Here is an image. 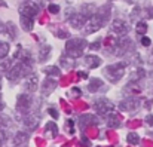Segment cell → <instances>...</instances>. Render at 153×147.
<instances>
[{"label":"cell","mask_w":153,"mask_h":147,"mask_svg":"<svg viewBox=\"0 0 153 147\" xmlns=\"http://www.w3.org/2000/svg\"><path fill=\"white\" fill-rule=\"evenodd\" d=\"M4 140H6V132L3 129H0V146L4 143Z\"/></svg>","instance_id":"34"},{"label":"cell","mask_w":153,"mask_h":147,"mask_svg":"<svg viewBox=\"0 0 153 147\" xmlns=\"http://www.w3.org/2000/svg\"><path fill=\"white\" fill-rule=\"evenodd\" d=\"M111 31L116 34V36H125L128 31H129V27H128V24L125 22V21H122V19H114L113 22H111Z\"/></svg>","instance_id":"5"},{"label":"cell","mask_w":153,"mask_h":147,"mask_svg":"<svg viewBox=\"0 0 153 147\" xmlns=\"http://www.w3.org/2000/svg\"><path fill=\"white\" fill-rule=\"evenodd\" d=\"M140 105V101L137 98H126L120 102V108L123 111H132V110H137V107Z\"/></svg>","instance_id":"9"},{"label":"cell","mask_w":153,"mask_h":147,"mask_svg":"<svg viewBox=\"0 0 153 147\" xmlns=\"http://www.w3.org/2000/svg\"><path fill=\"white\" fill-rule=\"evenodd\" d=\"M126 1H128V3H132V0H126Z\"/></svg>","instance_id":"39"},{"label":"cell","mask_w":153,"mask_h":147,"mask_svg":"<svg viewBox=\"0 0 153 147\" xmlns=\"http://www.w3.org/2000/svg\"><path fill=\"white\" fill-rule=\"evenodd\" d=\"M126 141H128L129 144H132V146H137V144L140 143V137H138V134H135V132H129L128 137H126Z\"/></svg>","instance_id":"21"},{"label":"cell","mask_w":153,"mask_h":147,"mask_svg":"<svg viewBox=\"0 0 153 147\" xmlns=\"http://www.w3.org/2000/svg\"><path fill=\"white\" fill-rule=\"evenodd\" d=\"M77 74H79L80 79H88V71H79Z\"/></svg>","instance_id":"35"},{"label":"cell","mask_w":153,"mask_h":147,"mask_svg":"<svg viewBox=\"0 0 153 147\" xmlns=\"http://www.w3.org/2000/svg\"><path fill=\"white\" fill-rule=\"evenodd\" d=\"M146 123H147V125H153V116L152 114H149V116L146 117Z\"/></svg>","instance_id":"36"},{"label":"cell","mask_w":153,"mask_h":147,"mask_svg":"<svg viewBox=\"0 0 153 147\" xmlns=\"http://www.w3.org/2000/svg\"><path fill=\"white\" fill-rule=\"evenodd\" d=\"M100 46H101V42H100V40H97V42H94V43H91V46H89V48L92 49V50H95V49H98V48H100Z\"/></svg>","instance_id":"33"},{"label":"cell","mask_w":153,"mask_h":147,"mask_svg":"<svg viewBox=\"0 0 153 147\" xmlns=\"http://www.w3.org/2000/svg\"><path fill=\"white\" fill-rule=\"evenodd\" d=\"M3 108V102H1V97H0V110Z\"/></svg>","instance_id":"38"},{"label":"cell","mask_w":153,"mask_h":147,"mask_svg":"<svg viewBox=\"0 0 153 147\" xmlns=\"http://www.w3.org/2000/svg\"><path fill=\"white\" fill-rule=\"evenodd\" d=\"M97 13V6L94 4V3H85L83 6H82V15H85L88 19L91 18V16H94Z\"/></svg>","instance_id":"13"},{"label":"cell","mask_w":153,"mask_h":147,"mask_svg":"<svg viewBox=\"0 0 153 147\" xmlns=\"http://www.w3.org/2000/svg\"><path fill=\"white\" fill-rule=\"evenodd\" d=\"M79 120H80V126L82 128H88L91 125H98V119L95 116H92V114H83V116H80Z\"/></svg>","instance_id":"11"},{"label":"cell","mask_w":153,"mask_h":147,"mask_svg":"<svg viewBox=\"0 0 153 147\" xmlns=\"http://www.w3.org/2000/svg\"><path fill=\"white\" fill-rule=\"evenodd\" d=\"M65 129H67V132H70V134L74 132V123H73V120H67V123H65Z\"/></svg>","instance_id":"28"},{"label":"cell","mask_w":153,"mask_h":147,"mask_svg":"<svg viewBox=\"0 0 153 147\" xmlns=\"http://www.w3.org/2000/svg\"><path fill=\"white\" fill-rule=\"evenodd\" d=\"M51 55V46L49 45H43L42 48L39 49V59L40 61H46Z\"/></svg>","instance_id":"18"},{"label":"cell","mask_w":153,"mask_h":147,"mask_svg":"<svg viewBox=\"0 0 153 147\" xmlns=\"http://www.w3.org/2000/svg\"><path fill=\"white\" fill-rule=\"evenodd\" d=\"M21 25H22V28H24L25 31H31L33 27H34V18L21 15Z\"/></svg>","instance_id":"15"},{"label":"cell","mask_w":153,"mask_h":147,"mask_svg":"<svg viewBox=\"0 0 153 147\" xmlns=\"http://www.w3.org/2000/svg\"><path fill=\"white\" fill-rule=\"evenodd\" d=\"M95 111L98 113V114H108V113H111L113 111V108H114V105H113V102L111 101H108V99H105V98H101V99H98L97 102H95Z\"/></svg>","instance_id":"3"},{"label":"cell","mask_w":153,"mask_h":147,"mask_svg":"<svg viewBox=\"0 0 153 147\" xmlns=\"http://www.w3.org/2000/svg\"><path fill=\"white\" fill-rule=\"evenodd\" d=\"M48 111H49V114H51L53 119H56V117H58V111H56V108H55V107H51Z\"/></svg>","instance_id":"32"},{"label":"cell","mask_w":153,"mask_h":147,"mask_svg":"<svg viewBox=\"0 0 153 147\" xmlns=\"http://www.w3.org/2000/svg\"><path fill=\"white\" fill-rule=\"evenodd\" d=\"M55 34H56L58 37H65V39L68 37V33H67V31H64V30H58Z\"/></svg>","instance_id":"31"},{"label":"cell","mask_w":153,"mask_h":147,"mask_svg":"<svg viewBox=\"0 0 153 147\" xmlns=\"http://www.w3.org/2000/svg\"><path fill=\"white\" fill-rule=\"evenodd\" d=\"M48 10H49L51 13H53V15H56V13L59 12V6H58V4H53V3H51V4H49V7H48Z\"/></svg>","instance_id":"29"},{"label":"cell","mask_w":153,"mask_h":147,"mask_svg":"<svg viewBox=\"0 0 153 147\" xmlns=\"http://www.w3.org/2000/svg\"><path fill=\"white\" fill-rule=\"evenodd\" d=\"M85 46H86V40H83V39H70L67 42V46H65L67 55L71 56V58L82 56Z\"/></svg>","instance_id":"1"},{"label":"cell","mask_w":153,"mask_h":147,"mask_svg":"<svg viewBox=\"0 0 153 147\" xmlns=\"http://www.w3.org/2000/svg\"><path fill=\"white\" fill-rule=\"evenodd\" d=\"M108 1H113V0H108Z\"/></svg>","instance_id":"41"},{"label":"cell","mask_w":153,"mask_h":147,"mask_svg":"<svg viewBox=\"0 0 153 147\" xmlns=\"http://www.w3.org/2000/svg\"><path fill=\"white\" fill-rule=\"evenodd\" d=\"M9 43H6V42H1L0 40V58H6L7 56V53H9Z\"/></svg>","instance_id":"22"},{"label":"cell","mask_w":153,"mask_h":147,"mask_svg":"<svg viewBox=\"0 0 153 147\" xmlns=\"http://www.w3.org/2000/svg\"><path fill=\"white\" fill-rule=\"evenodd\" d=\"M101 86H102V82L100 79H92V80L89 82V85H88V91H89V92H95V91H98Z\"/></svg>","instance_id":"19"},{"label":"cell","mask_w":153,"mask_h":147,"mask_svg":"<svg viewBox=\"0 0 153 147\" xmlns=\"http://www.w3.org/2000/svg\"><path fill=\"white\" fill-rule=\"evenodd\" d=\"M45 73H49V74H52V76H59V74H61L59 68H58V67H55V65L45 67Z\"/></svg>","instance_id":"25"},{"label":"cell","mask_w":153,"mask_h":147,"mask_svg":"<svg viewBox=\"0 0 153 147\" xmlns=\"http://www.w3.org/2000/svg\"><path fill=\"white\" fill-rule=\"evenodd\" d=\"M46 132H51L52 137H55V135L58 134V128H56V125H55L53 122H49V123L46 125Z\"/></svg>","instance_id":"26"},{"label":"cell","mask_w":153,"mask_h":147,"mask_svg":"<svg viewBox=\"0 0 153 147\" xmlns=\"http://www.w3.org/2000/svg\"><path fill=\"white\" fill-rule=\"evenodd\" d=\"M152 94H153V88H152Z\"/></svg>","instance_id":"40"},{"label":"cell","mask_w":153,"mask_h":147,"mask_svg":"<svg viewBox=\"0 0 153 147\" xmlns=\"http://www.w3.org/2000/svg\"><path fill=\"white\" fill-rule=\"evenodd\" d=\"M4 30L9 33V36H10V37H16V27H15V24H13V22H7V24H6V27H4Z\"/></svg>","instance_id":"24"},{"label":"cell","mask_w":153,"mask_h":147,"mask_svg":"<svg viewBox=\"0 0 153 147\" xmlns=\"http://www.w3.org/2000/svg\"><path fill=\"white\" fill-rule=\"evenodd\" d=\"M56 86V82L52 80V79H46L45 82V88H43V94H48V92H52Z\"/></svg>","instance_id":"20"},{"label":"cell","mask_w":153,"mask_h":147,"mask_svg":"<svg viewBox=\"0 0 153 147\" xmlns=\"http://www.w3.org/2000/svg\"><path fill=\"white\" fill-rule=\"evenodd\" d=\"M19 12H21V15L34 18V16L39 13V6H37L36 3H33V1H28V3H24V4L19 7Z\"/></svg>","instance_id":"6"},{"label":"cell","mask_w":153,"mask_h":147,"mask_svg":"<svg viewBox=\"0 0 153 147\" xmlns=\"http://www.w3.org/2000/svg\"><path fill=\"white\" fill-rule=\"evenodd\" d=\"M150 43H152V42H150L149 37H146V36L141 37V45H143V46H150Z\"/></svg>","instance_id":"30"},{"label":"cell","mask_w":153,"mask_h":147,"mask_svg":"<svg viewBox=\"0 0 153 147\" xmlns=\"http://www.w3.org/2000/svg\"><path fill=\"white\" fill-rule=\"evenodd\" d=\"M102 25H104V22H102V21L98 18V16H97V15H94V16H91V18L86 21L83 33H85V34H91V33H94V31L100 30Z\"/></svg>","instance_id":"4"},{"label":"cell","mask_w":153,"mask_h":147,"mask_svg":"<svg viewBox=\"0 0 153 147\" xmlns=\"http://www.w3.org/2000/svg\"><path fill=\"white\" fill-rule=\"evenodd\" d=\"M86 21H88V18L85 16V15H82V13H73V16H70V19H68V22H70V25L71 27H74V28H82V27H85V24H86Z\"/></svg>","instance_id":"8"},{"label":"cell","mask_w":153,"mask_h":147,"mask_svg":"<svg viewBox=\"0 0 153 147\" xmlns=\"http://www.w3.org/2000/svg\"><path fill=\"white\" fill-rule=\"evenodd\" d=\"M37 125H39V119H37L36 114H28V116L24 117V126H25L27 129L33 131V129L37 128Z\"/></svg>","instance_id":"12"},{"label":"cell","mask_w":153,"mask_h":147,"mask_svg":"<svg viewBox=\"0 0 153 147\" xmlns=\"http://www.w3.org/2000/svg\"><path fill=\"white\" fill-rule=\"evenodd\" d=\"M125 73V64H114L105 68V76L111 80V82H117Z\"/></svg>","instance_id":"2"},{"label":"cell","mask_w":153,"mask_h":147,"mask_svg":"<svg viewBox=\"0 0 153 147\" xmlns=\"http://www.w3.org/2000/svg\"><path fill=\"white\" fill-rule=\"evenodd\" d=\"M31 105V97L30 95H19L16 101V110L18 111H27Z\"/></svg>","instance_id":"10"},{"label":"cell","mask_w":153,"mask_h":147,"mask_svg":"<svg viewBox=\"0 0 153 147\" xmlns=\"http://www.w3.org/2000/svg\"><path fill=\"white\" fill-rule=\"evenodd\" d=\"M27 141H28V134H25V132H18V134L13 137V140H12L13 146H16V147L24 146Z\"/></svg>","instance_id":"14"},{"label":"cell","mask_w":153,"mask_h":147,"mask_svg":"<svg viewBox=\"0 0 153 147\" xmlns=\"http://www.w3.org/2000/svg\"><path fill=\"white\" fill-rule=\"evenodd\" d=\"M135 31H137V34L144 36L146 31H147V24H146L144 21H140V22L137 24V27H135Z\"/></svg>","instance_id":"23"},{"label":"cell","mask_w":153,"mask_h":147,"mask_svg":"<svg viewBox=\"0 0 153 147\" xmlns=\"http://www.w3.org/2000/svg\"><path fill=\"white\" fill-rule=\"evenodd\" d=\"M37 83H39L37 74H34V73H30V74L25 77L24 88H25V91H28V92H34V91L37 89Z\"/></svg>","instance_id":"7"},{"label":"cell","mask_w":153,"mask_h":147,"mask_svg":"<svg viewBox=\"0 0 153 147\" xmlns=\"http://www.w3.org/2000/svg\"><path fill=\"white\" fill-rule=\"evenodd\" d=\"M107 123H108V126H111V128H117L119 125H120V122L117 120V117H116V114H113L108 120H107Z\"/></svg>","instance_id":"27"},{"label":"cell","mask_w":153,"mask_h":147,"mask_svg":"<svg viewBox=\"0 0 153 147\" xmlns=\"http://www.w3.org/2000/svg\"><path fill=\"white\" fill-rule=\"evenodd\" d=\"M85 62L89 68H97L101 64V59L95 55H88V56H85Z\"/></svg>","instance_id":"17"},{"label":"cell","mask_w":153,"mask_h":147,"mask_svg":"<svg viewBox=\"0 0 153 147\" xmlns=\"http://www.w3.org/2000/svg\"><path fill=\"white\" fill-rule=\"evenodd\" d=\"M100 19H101L102 22L105 24V21H107V18L110 16V6L108 4H105V6H101V7H98L97 9V13H95Z\"/></svg>","instance_id":"16"},{"label":"cell","mask_w":153,"mask_h":147,"mask_svg":"<svg viewBox=\"0 0 153 147\" xmlns=\"http://www.w3.org/2000/svg\"><path fill=\"white\" fill-rule=\"evenodd\" d=\"M82 144H83L82 147H89V141L86 138H82Z\"/></svg>","instance_id":"37"}]
</instances>
